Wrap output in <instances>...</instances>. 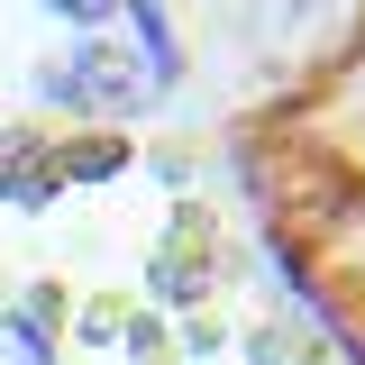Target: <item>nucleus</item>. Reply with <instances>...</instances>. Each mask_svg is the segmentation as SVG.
Listing matches in <instances>:
<instances>
[{"label":"nucleus","mask_w":365,"mask_h":365,"mask_svg":"<svg viewBox=\"0 0 365 365\" xmlns=\"http://www.w3.org/2000/svg\"><path fill=\"white\" fill-rule=\"evenodd\" d=\"M64 83H73V110H101V119H128V110L155 101V83H146V64L128 46H83L64 64Z\"/></svg>","instance_id":"f257e3e1"},{"label":"nucleus","mask_w":365,"mask_h":365,"mask_svg":"<svg viewBox=\"0 0 365 365\" xmlns=\"http://www.w3.org/2000/svg\"><path fill=\"white\" fill-rule=\"evenodd\" d=\"M119 9H128L137 46H146V83H155V91H174V73H182V46H174V28H165V9H155V0H119Z\"/></svg>","instance_id":"f03ea898"},{"label":"nucleus","mask_w":365,"mask_h":365,"mask_svg":"<svg viewBox=\"0 0 365 365\" xmlns=\"http://www.w3.org/2000/svg\"><path fill=\"white\" fill-rule=\"evenodd\" d=\"M55 19H73V28H101V19H119V0H46Z\"/></svg>","instance_id":"7ed1b4c3"}]
</instances>
